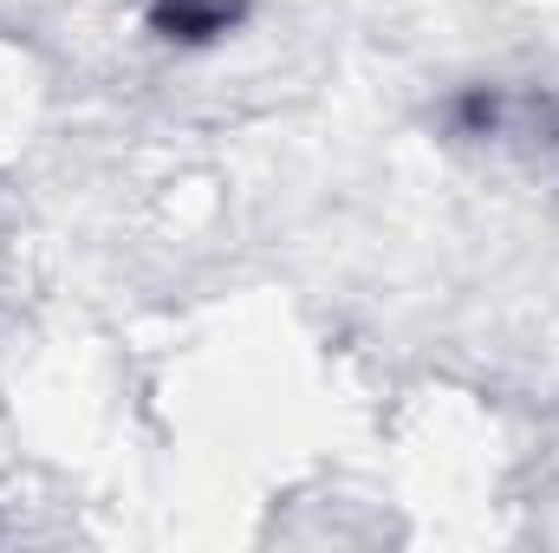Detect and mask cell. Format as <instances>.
Wrapping results in <instances>:
<instances>
[{
  "label": "cell",
  "instance_id": "6da1fadb",
  "mask_svg": "<svg viewBox=\"0 0 559 553\" xmlns=\"http://www.w3.org/2000/svg\"><path fill=\"white\" fill-rule=\"evenodd\" d=\"M248 13V0H150V26L176 46H209L222 33H235Z\"/></svg>",
  "mask_w": 559,
  "mask_h": 553
}]
</instances>
